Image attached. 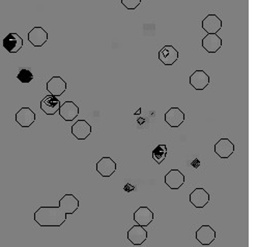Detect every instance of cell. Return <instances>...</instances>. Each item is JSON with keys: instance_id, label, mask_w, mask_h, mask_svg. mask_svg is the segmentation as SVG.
<instances>
[{"instance_id": "6da1fadb", "label": "cell", "mask_w": 258, "mask_h": 247, "mask_svg": "<svg viewBox=\"0 0 258 247\" xmlns=\"http://www.w3.org/2000/svg\"><path fill=\"white\" fill-rule=\"evenodd\" d=\"M78 208L79 200L67 194L59 200L58 207H40L34 212L33 219L40 226H61L67 221V215L74 214Z\"/></svg>"}, {"instance_id": "7a4b0ae2", "label": "cell", "mask_w": 258, "mask_h": 247, "mask_svg": "<svg viewBox=\"0 0 258 247\" xmlns=\"http://www.w3.org/2000/svg\"><path fill=\"white\" fill-rule=\"evenodd\" d=\"M178 56V51L171 45L164 46L158 53L159 60L166 66L173 65L177 61Z\"/></svg>"}, {"instance_id": "3957f363", "label": "cell", "mask_w": 258, "mask_h": 247, "mask_svg": "<svg viewBox=\"0 0 258 247\" xmlns=\"http://www.w3.org/2000/svg\"><path fill=\"white\" fill-rule=\"evenodd\" d=\"M189 82L195 90L202 91L210 85V75L205 70L198 69L190 75Z\"/></svg>"}, {"instance_id": "277c9868", "label": "cell", "mask_w": 258, "mask_h": 247, "mask_svg": "<svg viewBox=\"0 0 258 247\" xmlns=\"http://www.w3.org/2000/svg\"><path fill=\"white\" fill-rule=\"evenodd\" d=\"M214 150H215V153L220 158L226 159V158H229L234 152V145L229 139L223 138V139H220L215 144Z\"/></svg>"}, {"instance_id": "5b68a950", "label": "cell", "mask_w": 258, "mask_h": 247, "mask_svg": "<svg viewBox=\"0 0 258 247\" xmlns=\"http://www.w3.org/2000/svg\"><path fill=\"white\" fill-rule=\"evenodd\" d=\"M201 46L208 53H217L222 47V39L217 33H208L201 41Z\"/></svg>"}, {"instance_id": "8992f818", "label": "cell", "mask_w": 258, "mask_h": 247, "mask_svg": "<svg viewBox=\"0 0 258 247\" xmlns=\"http://www.w3.org/2000/svg\"><path fill=\"white\" fill-rule=\"evenodd\" d=\"M165 184L172 191H177L185 184V176L177 169L170 170L165 176Z\"/></svg>"}, {"instance_id": "52a82bcc", "label": "cell", "mask_w": 258, "mask_h": 247, "mask_svg": "<svg viewBox=\"0 0 258 247\" xmlns=\"http://www.w3.org/2000/svg\"><path fill=\"white\" fill-rule=\"evenodd\" d=\"M189 200L195 208H205L210 202V195L205 188L198 187L190 194Z\"/></svg>"}, {"instance_id": "ba28073f", "label": "cell", "mask_w": 258, "mask_h": 247, "mask_svg": "<svg viewBox=\"0 0 258 247\" xmlns=\"http://www.w3.org/2000/svg\"><path fill=\"white\" fill-rule=\"evenodd\" d=\"M216 239V231L209 224L201 225L196 232V240L205 246L211 245Z\"/></svg>"}, {"instance_id": "9c48e42d", "label": "cell", "mask_w": 258, "mask_h": 247, "mask_svg": "<svg viewBox=\"0 0 258 247\" xmlns=\"http://www.w3.org/2000/svg\"><path fill=\"white\" fill-rule=\"evenodd\" d=\"M28 41L33 47H43L48 41V32L43 27H33L28 33Z\"/></svg>"}, {"instance_id": "30bf717a", "label": "cell", "mask_w": 258, "mask_h": 247, "mask_svg": "<svg viewBox=\"0 0 258 247\" xmlns=\"http://www.w3.org/2000/svg\"><path fill=\"white\" fill-rule=\"evenodd\" d=\"M154 212L147 207H139L133 213L134 221L141 226H149L154 220Z\"/></svg>"}, {"instance_id": "8fae6325", "label": "cell", "mask_w": 258, "mask_h": 247, "mask_svg": "<svg viewBox=\"0 0 258 247\" xmlns=\"http://www.w3.org/2000/svg\"><path fill=\"white\" fill-rule=\"evenodd\" d=\"M97 172L102 177L112 176L116 171V162L111 157H102L97 162Z\"/></svg>"}, {"instance_id": "7c38bea8", "label": "cell", "mask_w": 258, "mask_h": 247, "mask_svg": "<svg viewBox=\"0 0 258 247\" xmlns=\"http://www.w3.org/2000/svg\"><path fill=\"white\" fill-rule=\"evenodd\" d=\"M223 26V22L221 19L214 14L208 15L201 22V27L207 33H218Z\"/></svg>"}, {"instance_id": "4fadbf2b", "label": "cell", "mask_w": 258, "mask_h": 247, "mask_svg": "<svg viewBox=\"0 0 258 247\" xmlns=\"http://www.w3.org/2000/svg\"><path fill=\"white\" fill-rule=\"evenodd\" d=\"M72 135L79 141L86 140L91 135V125L86 120H78L72 126Z\"/></svg>"}, {"instance_id": "5bb4252c", "label": "cell", "mask_w": 258, "mask_h": 247, "mask_svg": "<svg viewBox=\"0 0 258 247\" xmlns=\"http://www.w3.org/2000/svg\"><path fill=\"white\" fill-rule=\"evenodd\" d=\"M165 121L170 127H179L185 121V113L178 108H170L165 113Z\"/></svg>"}, {"instance_id": "9a60e30c", "label": "cell", "mask_w": 258, "mask_h": 247, "mask_svg": "<svg viewBox=\"0 0 258 247\" xmlns=\"http://www.w3.org/2000/svg\"><path fill=\"white\" fill-rule=\"evenodd\" d=\"M66 90H67V82L61 77H59V75L52 77L47 83V91H49L51 96L58 98L62 96Z\"/></svg>"}, {"instance_id": "2e32d148", "label": "cell", "mask_w": 258, "mask_h": 247, "mask_svg": "<svg viewBox=\"0 0 258 247\" xmlns=\"http://www.w3.org/2000/svg\"><path fill=\"white\" fill-rule=\"evenodd\" d=\"M4 48L9 53L19 52L23 47V39L17 33H9L3 42Z\"/></svg>"}, {"instance_id": "e0dca14e", "label": "cell", "mask_w": 258, "mask_h": 247, "mask_svg": "<svg viewBox=\"0 0 258 247\" xmlns=\"http://www.w3.org/2000/svg\"><path fill=\"white\" fill-rule=\"evenodd\" d=\"M147 236L149 235H147V231L144 229V226H141L139 224L132 226L126 234L127 240L134 245L143 244L147 239Z\"/></svg>"}, {"instance_id": "ac0fdd59", "label": "cell", "mask_w": 258, "mask_h": 247, "mask_svg": "<svg viewBox=\"0 0 258 247\" xmlns=\"http://www.w3.org/2000/svg\"><path fill=\"white\" fill-rule=\"evenodd\" d=\"M60 108V102L57 97L54 96H47L41 102V110L48 116L55 115L58 112Z\"/></svg>"}, {"instance_id": "d6986e66", "label": "cell", "mask_w": 258, "mask_h": 247, "mask_svg": "<svg viewBox=\"0 0 258 247\" xmlns=\"http://www.w3.org/2000/svg\"><path fill=\"white\" fill-rule=\"evenodd\" d=\"M60 117L70 122L75 119L79 115V108L78 106L73 102H66L62 105H60V108L58 110Z\"/></svg>"}, {"instance_id": "ffe728a7", "label": "cell", "mask_w": 258, "mask_h": 247, "mask_svg": "<svg viewBox=\"0 0 258 247\" xmlns=\"http://www.w3.org/2000/svg\"><path fill=\"white\" fill-rule=\"evenodd\" d=\"M16 121L21 127H30L35 121V114L29 108H22L16 113Z\"/></svg>"}, {"instance_id": "44dd1931", "label": "cell", "mask_w": 258, "mask_h": 247, "mask_svg": "<svg viewBox=\"0 0 258 247\" xmlns=\"http://www.w3.org/2000/svg\"><path fill=\"white\" fill-rule=\"evenodd\" d=\"M167 155V146L166 145H158L153 151V158L158 163L161 164Z\"/></svg>"}, {"instance_id": "7402d4cb", "label": "cell", "mask_w": 258, "mask_h": 247, "mask_svg": "<svg viewBox=\"0 0 258 247\" xmlns=\"http://www.w3.org/2000/svg\"><path fill=\"white\" fill-rule=\"evenodd\" d=\"M17 78L21 83H30L33 80V74L29 69H21L17 74Z\"/></svg>"}, {"instance_id": "603a6c76", "label": "cell", "mask_w": 258, "mask_h": 247, "mask_svg": "<svg viewBox=\"0 0 258 247\" xmlns=\"http://www.w3.org/2000/svg\"><path fill=\"white\" fill-rule=\"evenodd\" d=\"M120 3L126 10L134 11L141 5V0H120Z\"/></svg>"}]
</instances>
